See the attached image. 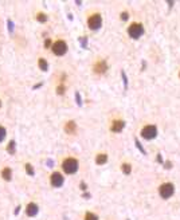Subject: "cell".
<instances>
[{"mask_svg": "<svg viewBox=\"0 0 180 220\" xmlns=\"http://www.w3.org/2000/svg\"><path fill=\"white\" fill-rule=\"evenodd\" d=\"M38 205L34 204V203H31V204L27 205V208H26V213H27L28 216H35L38 213Z\"/></svg>", "mask_w": 180, "mask_h": 220, "instance_id": "cell-9", "label": "cell"}, {"mask_svg": "<svg viewBox=\"0 0 180 220\" xmlns=\"http://www.w3.org/2000/svg\"><path fill=\"white\" fill-rule=\"evenodd\" d=\"M0 106H2V102H0Z\"/></svg>", "mask_w": 180, "mask_h": 220, "instance_id": "cell-26", "label": "cell"}, {"mask_svg": "<svg viewBox=\"0 0 180 220\" xmlns=\"http://www.w3.org/2000/svg\"><path fill=\"white\" fill-rule=\"evenodd\" d=\"M121 168H122V170H124V172H125L126 174L130 173V165H129V164H122V167H121Z\"/></svg>", "mask_w": 180, "mask_h": 220, "instance_id": "cell-19", "label": "cell"}, {"mask_svg": "<svg viewBox=\"0 0 180 220\" xmlns=\"http://www.w3.org/2000/svg\"><path fill=\"white\" fill-rule=\"evenodd\" d=\"M51 184L54 187H61L63 184V176L59 173V172H55L51 174Z\"/></svg>", "mask_w": 180, "mask_h": 220, "instance_id": "cell-7", "label": "cell"}, {"mask_svg": "<svg viewBox=\"0 0 180 220\" xmlns=\"http://www.w3.org/2000/svg\"><path fill=\"white\" fill-rule=\"evenodd\" d=\"M156 134H157V129H156L155 125H148L141 130V136L144 138H146V140H152V138H155Z\"/></svg>", "mask_w": 180, "mask_h": 220, "instance_id": "cell-4", "label": "cell"}, {"mask_svg": "<svg viewBox=\"0 0 180 220\" xmlns=\"http://www.w3.org/2000/svg\"><path fill=\"white\" fill-rule=\"evenodd\" d=\"M173 192H175V189H173V185L171 183H165L160 187V195L163 199H169L173 195Z\"/></svg>", "mask_w": 180, "mask_h": 220, "instance_id": "cell-6", "label": "cell"}, {"mask_svg": "<svg viewBox=\"0 0 180 220\" xmlns=\"http://www.w3.org/2000/svg\"><path fill=\"white\" fill-rule=\"evenodd\" d=\"M50 44H51V40H50V39H46V40H44V47H48Z\"/></svg>", "mask_w": 180, "mask_h": 220, "instance_id": "cell-24", "label": "cell"}, {"mask_svg": "<svg viewBox=\"0 0 180 220\" xmlns=\"http://www.w3.org/2000/svg\"><path fill=\"white\" fill-rule=\"evenodd\" d=\"M121 19H122V20H128V14H126V12L121 14Z\"/></svg>", "mask_w": 180, "mask_h": 220, "instance_id": "cell-22", "label": "cell"}, {"mask_svg": "<svg viewBox=\"0 0 180 220\" xmlns=\"http://www.w3.org/2000/svg\"><path fill=\"white\" fill-rule=\"evenodd\" d=\"M75 128H77V125H75V122L70 121V122H67V124H66V128H65V130H66L67 133H74Z\"/></svg>", "mask_w": 180, "mask_h": 220, "instance_id": "cell-12", "label": "cell"}, {"mask_svg": "<svg viewBox=\"0 0 180 220\" xmlns=\"http://www.w3.org/2000/svg\"><path fill=\"white\" fill-rule=\"evenodd\" d=\"M62 168H63V170L67 174H73V173L77 172V169H78V163H77V160H75V158L69 157V158H66V160L63 161Z\"/></svg>", "mask_w": 180, "mask_h": 220, "instance_id": "cell-1", "label": "cell"}, {"mask_svg": "<svg viewBox=\"0 0 180 220\" xmlns=\"http://www.w3.org/2000/svg\"><path fill=\"white\" fill-rule=\"evenodd\" d=\"M5 134H7V132H5V129L3 128V126H0V142L5 138Z\"/></svg>", "mask_w": 180, "mask_h": 220, "instance_id": "cell-16", "label": "cell"}, {"mask_svg": "<svg viewBox=\"0 0 180 220\" xmlns=\"http://www.w3.org/2000/svg\"><path fill=\"white\" fill-rule=\"evenodd\" d=\"M67 51V44L65 43L63 40H58L55 42L53 44V53L55 55H58V57H61V55H65Z\"/></svg>", "mask_w": 180, "mask_h": 220, "instance_id": "cell-5", "label": "cell"}, {"mask_svg": "<svg viewBox=\"0 0 180 220\" xmlns=\"http://www.w3.org/2000/svg\"><path fill=\"white\" fill-rule=\"evenodd\" d=\"M38 64H39V69H41L42 71H47L48 70V63H47V60H46V59H43V58H41V59H39Z\"/></svg>", "mask_w": 180, "mask_h": 220, "instance_id": "cell-11", "label": "cell"}, {"mask_svg": "<svg viewBox=\"0 0 180 220\" xmlns=\"http://www.w3.org/2000/svg\"><path fill=\"white\" fill-rule=\"evenodd\" d=\"M179 77H180V74H179Z\"/></svg>", "mask_w": 180, "mask_h": 220, "instance_id": "cell-27", "label": "cell"}, {"mask_svg": "<svg viewBox=\"0 0 180 220\" xmlns=\"http://www.w3.org/2000/svg\"><path fill=\"white\" fill-rule=\"evenodd\" d=\"M87 26H89L90 30H98V28L102 26V16L100 14H94L89 16V19H87Z\"/></svg>", "mask_w": 180, "mask_h": 220, "instance_id": "cell-3", "label": "cell"}, {"mask_svg": "<svg viewBox=\"0 0 180 220\" xmlns=\"http://www.w3.org/2000/svg\"><path fill=\"white\" fill-rule=\"evenodd\" d=\"M8 27H9V31H12V30H14V24H12V22H11V20L8 22Z\"/></svg>", "mask_w": 180, "mask_h": 220, "instance_id": "cell-25", "label": "cell"}, {"mask_svg": "<svg viewBox=\"0 0 180 220\" xmlns=\"http://www.w3.org/2000/svg\"><path fill=\"white\" fill-rule=\"evenodd\" d=\"M63 91H65V87L63 86H58L57 87V93H58V94H63Z\"/></svg>", "mask_w": 180, "mask_h": 220, "instance_id": "cell-21", "label": "cell"}, {"mask_svg": "<svg viewBox=\"0 0 180 220\" xmlns=\"http://www.w3.org/2000/svg\"><path fill=\"white\" fill-rule=\"evenodd\" d=\"M26 169H27L28 174H34V170H32V167L30 164H26Z\"/></svg>", "mask_w": 180, "mask_h": 220, "instance_id": "cell-20", "label": "cell"}, {"mask_svg": "<svg viewBox=\"0 0 180 220\" xmlns=\"http://www.w3.org/2000/svg\"><path fill=\"white\" fill-rule=\"evenodd\" d=\"M8 152L9 153H15V141H11L8 144Z\"/></svg>", "mask_w": 180, "mask_h": 220, "instance_id": "cell-17", "label": "cell"}, {"mask_svg": "<svg viewBox=\"0 0 180 220\" xmlns=\"http://www.w3.org/2000/svg\"><path fill=\"white\" fill-rule=\"evenodd\" d=\"M128 34H129V36L133 38V39H139L144 34V27L140 23H133L128 28Z\"/></svg>", "mask_w": 180, "mask_h": 220, "instance_id": "cell-2", "label": "cell"}, {"mask_svg": "<svg viewBox=\"0 0 180 220\" xmlns=\"http://www.w3.org/2000/svg\"><path fill=\"white\" fill-rule=\"evenodd\" d=\"M85 220H98L97 219V216L94 215V213H86V218H85Z\"/></svg>", "mask_w": 180, "mask_h": 220, "instance_id": "cell-18", "label": "cell"}, {"mask_svg": "<svg viewBox=\"0 0 180 220\" xmlns=\"http://www.w3.org/2000/svg\"><path fill=\"white\" fill-rule=\"evenodd\" d=\"M124 121H120V119H116V121H113V124H112V132H121L124 129Z\"/></svg>", "mask_w": 180, "mask_h": 220, "instance_id": "cell-10", "label": "cell"}, {"mask_svg": "<svg viewBox=\"0 0 180 220\" xmlns=\"http://www.w3.org/2000/svg\"><path fill=\"white\" fill-rule=\"evenodd\" d=\"M47 15H44V14H42V12H39V14L37 15V20L39 22H42V23H44V22H47Z\"/></svg>", "mask_w": 180, "mask_h": 220, "instance_id": "cell-15", "label": "cell"}, {"mask_svg": "<svg viewBox=\"0 0 180 220\" xmlns=\"http://www.w3.org/2000/svg\"><path fill=\"white\" fill-rule=\"evenodd\" d=\"M108 66H106V62L105 60H100V62H97V64L94 66V71L98 74H104L106 71Z\"/></svg>", "mask_w": 180, "mask_h": 220, "instance_id": "cell-8", "label": "cell"}, {"mask_svg": "<svg viewBox=\"0 0 180 220\" xmlns=\"http://www.w3.org/2000/svg\"><path fill=\"white\" fill-rule=\"evenodd\" d=\"M2 176L4 177L7 181H9V180H11V169H9V168H4V169H3V172H2Z\"/></svg>", "mask_w": 180, "mask_h": 220, "instance_id": "cell-13", "label": "cell"}, {"mask_svg": "<svg viewBox=\"0 0 180 220\" xmlns=\"http://www.w3.org/2000/svg\"><path fill=\"white\" fill-rule=\"evenodd\" d=\"M75 98H77L78 105H81V97H79V93H77V94H75Z\"/></svg>", "mask_w": 180, "mask_h": 220, "instance_id": "cell-23", "label": "cell"}, {"mask_svg": "<svg viewBox=\"0 0 180 220\" xmlns=\"http://www.w3.org/2000/svg\"><path fill=\"white\" fill-rule=\"evenodd\" d=\"M96 161H97V164H98V165H101V164H105L106 161H108V156H106V154H98V156H97V160H96Z\"/></svg>", "mask_w": 180, "mask_h": 220, "instance_id": "cell-14", "label": "cell"}]
</instances>
